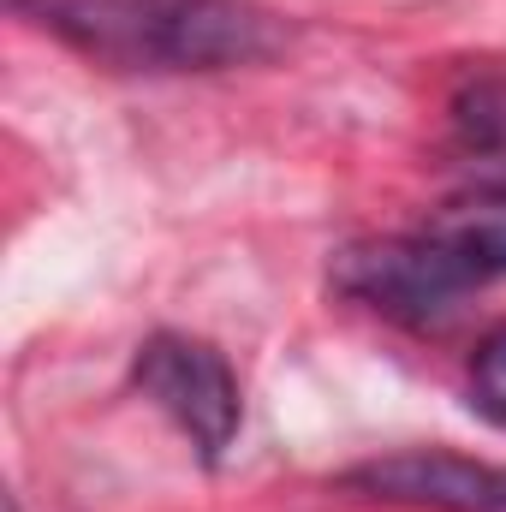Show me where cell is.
I'll return each mask as SVG.
<instances>
[{
    "label": "cell",
    "instance_id": "cell-1",
    "mask_svg": "<svg viewBox=\"0 0 506 512\" xmlns=\"http://www.w3.org/2000/svg\"><path fill=\"white\" fill-rule=\"evenodd\" d=\"M24 24L102 72H239L274 60L292 30L256 0H12Z\"/></svg>",
    "mask_w": 506,
    "mask_h": 512
},
{
    "label": "cell",
    "instance_id": "cell-2",
    "mask_svg": "<svg viewBox=\"0 0 506 512\" xmlns=\"http://www.w3.org/2000/svg\"><path fill=\"white\" fill-rule=\"evenodd\" d=\"M334 280L405 328L453 316L465 292L506 280V185L477 179L471 191L435 203L411 233L340 251Z\"/></svg>",
    "mask_w": 506,
    "mask_h": 512
},
{
    "label": "cell",
    "instance_id": "cell-3",
    "mask_svg": "<svg viewBox=\"0 0 506 512\" xmlns=\"http://www.w3.org/2000/svg\"><path fill=\"white\" fill-rule=\"evenodd\" d=\"M131 387L197 447L203 465H221L245 429V393L233 364L197 334H179V328L149 334L131 358Z\"/></svg>",
    "mask_w": 506,
    "mask_h": 512
},
{
    "label": "cell",
    "instance_id": "cell-4",
    "mask_svg": "<svg viewBox=\"0 0 506 512\" xmlns=\"http://www.w3.org/2000/svg\"><path fill=\"white\" fill-rule=\"evenodd\" d=\"M340 489L411 512H506V465L447 447H399L340 471Z\"/></svg>",
    "mask_w": 506,
    "mask_h": 512
},
{
    "label": "cell",
    "instance_id": "cell-5",
    "mask_svg": "<svg viewBox=\"0 0 506 512\" xmlns=\"http://www.w3.org/2000/svg\"><path fill=\"white\" fill-rule=\"evenodd\" d=\"M453 126L465 137L477 179L483 185H506V78H483L453 102Z\"/></svg>",
    "mask_w": 506,
    "mask_h": 512
},
{
    "label": "cell",
    "instance_id": "cell-6",
    "mask_svg": "<svg viewBox=\"0 0 506 512\" xmlns=\"http://www.w3.org/2000/svg\"><path fill=\"white\" fill-rule=\"evenodd\" d=\"M465 387H471V405H477L483 417H495V423L506 429V322H495V328L471 346Z\"/></svg>",
    "mask_w": 506,
    "mask_h": 512
},
{
    "label": "cell",
    "instance_id": "cell-7",
    "mask_svg": "<svg viewBox=\"0 0 506 512\" xmlns=\"http://www.w3.org/2000/svg\"><path fill=\"white\" fill-rule=\"evenodd\" d=\"M6 512H18V507H6Z\"/></svg>",
    "mask_w": 506,
    "mask_h": 512
}]
</instances>
